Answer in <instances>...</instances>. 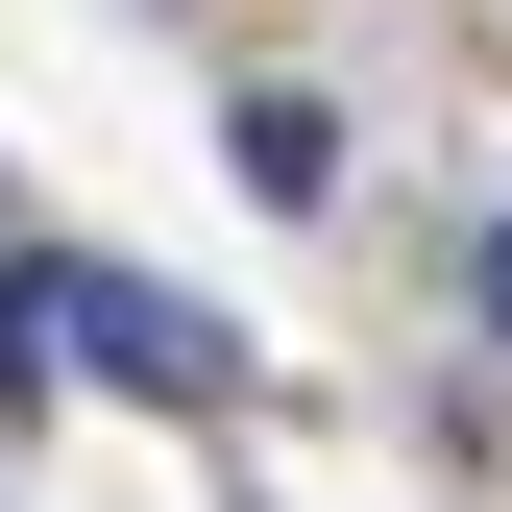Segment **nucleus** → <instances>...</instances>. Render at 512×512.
<instances>
[{
	"label": "nucleus",
	"mask_w": 512,
	"mask_h": 512,
	"mask_svg": "<svg viewBox=\"0 0 512 512\" xmlns=\"http://www.w3.org/2000/svg\"><path fill=\"white\" fill-rule=\"evenodd\" d=\"M220 171H244L269 220H342V122H317L293 74H244V98H220Z\"/></svg>",
	"instance_id": "2"
},
{
	"label": "nucleus",
	"mask_w": 512,
	"mask_h": 512,
	"mask_svg": "<svg viewBox=\"0 0 512 512\" xmlns=\"http://www.w3.org/2000/svg\"><path fill=\"white\" fill-rule=\"evenodd\" d=\"M464 317H488V342H512V196L464 220Z\"/></svg>",
	"instance_id": "3"
},
{
	"label": "nucleus",
	"mask_w": 512,
	"mask_h": 512,
	"mask_svg": "<svg viewBox=\"0 0 512 512\" xmlns=\"http://www.w3.org/2000/svg\"><path fill=\"white\" fill-rule=\"evenodd\" d=\"M74 366H122V391H171V415L244 391V342H220L196 293H147V269H74Z\"/></svg>",
	"instance_id": "1"
}]
</instances>
